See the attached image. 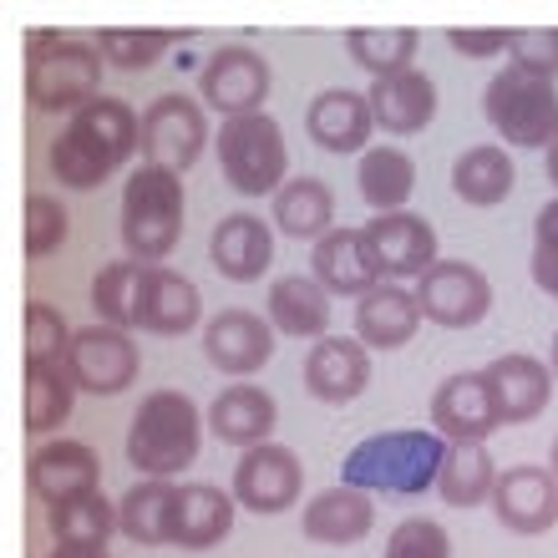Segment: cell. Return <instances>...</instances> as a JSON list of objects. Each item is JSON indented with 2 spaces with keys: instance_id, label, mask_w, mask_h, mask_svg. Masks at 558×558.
<instances>
[{
  "instance_id": "1",
  "label": "cell",
  "mask_w": 558,
  "mask_h": 558,
  "mask_svg": "<svg viewBox=\"0 0 558 558\" xmlns=\"http://www.w3.org/2000/svg\"><path fill=\"white\" fill-rule=\"evenodd\" d=\"M452 441L441 432L422 426H397V432H376L361 437L340 462V483L361 487V493H381V498H422L441 477Z\"/></svg>"
},
{
  "instance_id": "2",
  "label": "cell",
  "mask_w": 558,
  "mask_h": 558,
  "mask_svg": "<svg viewBox=\"0 0 558 558\" xmlns=\"http://www.w3.org/2000/svg\"><path fill=\"white\" fill-rule=\"evenodd\" d=\"M204 447V412L193 407L189 391H147L128 422V468L158 483H173L178 472L193 468Z\"/></svg>"
},
{
  "instance_id": "3",
  "label": "cell",
  "mask_w": 558,
  "mask_h": 558,
  "mask_svg": "<svg viewBox=\"0 0 558 558\" xmlns=\"http://www.w3.org/2000/svg\"><path fill=\"white\" fill-rule=\"evenodd\" d=\"M107 61L97 41L61 36V31H36L26 36V102L36 112H66L76 118L87 102L102 97Z\"/></svg>"
},
{
  "instance_id": "4",
  "label": "cell",
  "mask_w": 558,
  "mask_h": 558,
  "mask_svg": "<svg viewBox=\"0 0 558 558\" xmlns=\"http://www.w3.org/2000/svg\"><path fill=\"white\" fill-rule=\"evenodd\" d=\"M183 239V173L143 162L122 189V250L137 265H162Z\"/></svg>"
},
{
  "instance_id": "5",
  "label": "cell",
  "mask_w": 558,
  "mask_h": 558,
  "mask_svg": "<svg viewBox=\"0 0 558 558\" xmlns=\"http://www.w3.org/2000/svg\"><path fill=\"white\" fill-rule=\"evenodd\" d=\"M483 118L502 147H548L558 143V87L523 66H502L483 92Z\"/></svg>"
},
{
  "instance_id": "6",
  "label": "cell",
  "mask_w": 558,
  "mask_h": 558,
  "mask_svg": "<svg viewBox=\"0 0 558 558\" xmlns=\"http://www.w3.org/2000/svg\"><path fill=\"white\" fill-rule=\"evenodd\" d=\"M219 168L229 178V189L244 193V198H275L284 183H290V147L284 133L269 112H250V118H229L219 128Z\"/></svg>"
},
{
  "instance_id": "7",
  "label": "cell",
  "mask_w": 558,
  "mask_h": 558,
  "mask_svg": "<svg viewBox=\"0 0 558 558\" xmlns=\"http://www.w3.org/2000/svg\"><path fill=\"white\" fill-rule=\"evenodd\" d=\"M208 147V112L183 92H162L143 107V162H158V168H173V173H189L193 162L204 158Z\"/></svg>"
},
{
  "instance_id": "8",
  "label": "cell",
  "mask_w": 558,
  "mask_h": 558,
  "mask_svg": "<svg viewBox=\"0 0 558 558\" xmlns=\"http://www.w3.org/2000/svg\"><path fill=\"white\" fill-rule=\"evenodd\" d=\"M229 493H234L239 508H250L259 518L290 513L294 502H300V493H305V462L284 441H259V447H250V452L239 457Z\"/></svg>"
},
{
  "instance_id": "9",
  "label": "cell",
  "mask_w": 558,
  "mask_h": 558,
  "mask_svg": "<svg viewBox=\"0 0 558 558\" xmlns=\"http://www.w3.org/2000/svg\"><path fill=\"white\" fill-rule=\"evenodd\" d=\"M416 305H422V320L441 330H472L493 310V284L468 259H437L416 279Z\"/></svg>"
},
{
  "instance_id": "10",
  "label": "cell",
  "mask_w": 558,
  "mask_h": 558,
  "mask_svg": "<svg viewBox=\"0 0 558 558\" xmlns=\"http://www.w3.org/2000/svg\"><path fill=\"white\" fill-rule=\"evenodd\" d=\"M269 87H275V72H269V61L254 46H219L204 61V72H198L204 107L223 112V122L259 112L269 102Z\"/></svg>"
},
{
  "instance_id": "11",
  "label": "cell",
  "mask_w": 558,
  "mask_h": 558,
  "mask_svg": "<svg viewBox=\"0 0 558 558\" xmlns=\"http://www.w3.org/2000/svg\"><path fill=\"white\" fill-rule=\"evenodd\" d=\"M66 371H72L76 391H87V397H122V391L137 381L143 355H137V340L128 336V330L87 325V330H76Z\"/></svg>"
},
{
  "instance_id": "12",
  "label": "cell",
  "mask_w": 558,
  "mask_h": 558,
  "mask_svg": "<svg viewBox=\"0 0 558 558\" xmlns=\"http://www.w3.org/2000/svg\"><path fill=\"white\" fill-rule=\"evenodd\" d=\"M371 254V269L386 279V284H401V279H422L426 269L437 265V229L422 219V214H376V219L361 229Z\"/></svg>"
},
{
  "instance_id": "13",
  "label": "cell",
  "mask_w": 558,
  "mask_h": 558,
  "mask_svg": "<svg viewBox=\"0 0 558 558\" xmlns=\"http://www.w3.org/2000/svg\"><path fill=\"white\" fill-rule=\"evenodd\" d=\"M26 483L36 502L61 508V502H76V498H87V493H102V457L76 437L41 441L26 462Z\"/></svg>"
},
{
  "instance_id": "14",
  "label": "cell",
  "mask_w": 558,
  "mask_h": 558,
  "mask_svg": "<svg viewBox=\"0 0 558 558\" xmlns=\"http://www.w3.org/2000/svg\"><path fill=\"white\" fill-rule=\"evenodd\" d=\"M204 355L214 371L244 381V376L269 366V355H275V325L244 305H229L204 325Z\"/></svg>"
},
{
  "instance_id": "15",
  "label": "cell",
  "mask_w": 558,
  "mask_h": 558,
  "mask_svg": "<svg viewBox=\"0 0 558 558\" xmlns=\"http://www.w3.org/2000/svg\"><path fill=\"white\" fill-rule=\"evenodd\" d=\"M493 518L518 538H538L558 523V477L554 468H533L518 462L493 487Z\"/></svg>"
},
{
  "instance_id": "16",
  "label": "cell",
  "mask_w": 558,
  "mask_h": 558,
  "mask_svg": "<svg viewBox=\"0 0 558 558\" xmlns=\"http://www.w3.org/2000/svg\"><path fill=\"white\" fill-rule=\"evenodd\" d=\"M502 426L498 401H493V386H487L483 371H457L437 386L432 397V432L462 447V441H487Z\"/></svg>"
},
{
  "instance_id": "17",
  "label": "cell",
  "mask_w": 558,
  "mask_h": 558,
  "mask_svg": "<svg viewBox=\"0 0 558 558\" xmlns=\"http://www.w3.org/2000/svg\"><path fill=\"white\" fill-rule=\"evenodd\" d=\"M137 330L147 336H183L198 325L204 315V294L193 284L189 275L178 269H162V265H143L137 275Z\"/></svg>"
},
{
  "instance_id": "18",
  "label": "cell",
  "mask_w": 558,
  "mask_h": 558,
  "mask_svg": "<svg viewBox=\"0 0 558 558\" xmlns=\"http://www.w3.org/2000/svg\"><path fill=\"white\" fill-rule=\"evenodd\" d=\"M305 133L320 153H336V158L366 153L371 133H376L371 97L366 92H351V87H325L320 97L305 107Z\"/></svg>"
},
{
  "instance_id": "19",
  "label": "cell",
  "mask_w": 558,
  "mask_h": 558,
  "mask_svg": "<svg viewBox=\"0 0 558 558\" xmlns=\"http://www.w3.org/2000/svg\"><path fill=\"white\" fill-rule=\"evenodd\" d=\"M371 386V351L355 336H325L305 355V391L325 407H351Z\"/></svg>"
},
{
  "instance_id": "20",
  "label": "cell",
  "mask_w": 558,
  "mask_h": 558,
  "mask_svg": "<svg viewBox=\"0 0 558 558\" xmlns=\"http://www.w3.org/2000/svg\"><path fill=\"white\" fill-rule=\"evenodd\" d=\"M487 386H493V401H498L502 426H523L533 416L548 412L554 401V366H544L538 355H498L493 366H483Z\"/></svg>"
},
{
  "instance_id": "21",
  "label": "cell",
  "mask_w": 558,
  "mask_h": 558,
  "mask_svg": "<svg viewBox=\"0 0 558 558\" xmlns=\"http://www.w3.org/2000/svg\"><path fill=\"white\" fill-rule=\"evenodd\" d=\"M208 259L223 279L250 284L275 259V223H265L259 214H223L214 223V239H208Z\"/></svg>"
},
{
  "instance_id": "22",
  "label": "cell",
  "mask_w": 558,
  "mask_h": 558,
  "mask_svg": "<svg viewBox=\"0 0 558 558\" xmlns=\"http://www.w3.org/2000/svg\"><path fill=\"white\" fill-rule=\"evenodd\" d=\"M310 269H315V284H320L330 300H366V294L381 284V275L371 269L361 229H330V234L310 250Z\"/></svg>"
},
{
  "instance_id": "23",
  "label": "cell",
  "mask_w": 558,
  "mask_h": 558,
  "mask_svg": "<svg viewBox=\"0 0 558 558\" xmlns=\"http://www.w3.org/2000/svg\"><path fill=\"white\" fill-rule=\"evenodd\" d=\"M300 529H305L310 544H330V548H351L361 544L371 529H376V502L361 487H325L305 502L300 513Z\"/></svg>"
},
{
  "instance_id": "24",
  "label": "cell",
  "mask_w": 558,
  "mask_h": 558,
  "mask_svg": "<svg viewBox=\"0 0 558 558\" xmlns=\"http://www.w3.org/2000/svg\"><path fill=\"white\" fill-rule=\"evenodd\" d=\"M366 97H371V112H376V128L391 137H412L422 128H432V118H437V82L422 66L371 82Z\"/></svg>"
},
{
  "instance_id": "25",
  "label": "cell",
  "mask_w": 558,
  "mask_h": 558,
  "mask_svg": "<svg viewBox=\"0 0 558 558\" xmlns=\"http://www.w3.org/2000/svg\"><path fill=\"white\" fill-rule=\"evenodd\" d=\"M422 330V305L407 284H376L366 300H355V340L366 351H401Z\"/></svg>"
},
{
  "instance_id": "26",
  "label": "cell",
  "mask_w": 558,
  "mask_h": 558,
  "mask_svg": "<svg viewBox=\"0 0 558 558\" xmlns=\"http://www.w3.org/2000/svg\"><path fill=\"white\" fill-rule=\"evenodd\" d=\"M275 422H279L275 397L254 381L223 386L219 397H214V407H208V432L219 441H229V447H244V452L259 447V441H269Z\"/></svg>"
},
{
  "instance_id": "27",
  "label": "cell",
  "mask_w": 558,
  "mask_h": 558,
  "mask_svg": "<svg viewBox=\"0 0 558 558\" xmlns=\"http://www.w3.org/2000/svg\"><path fill=\"white\" fill-rule=\"evenodd\" d=\"M178 487L183 483H158V477H143L122 493L118 502V529L122 538H133L143 548H162L178 538Z\"/></svg>"
},
{
  "instance_id": "28",
  "label": "cell",
  "mask_w": 558,
  "mask_h": 558,
  "mask_svg": "<svg viewBox=\"0 0 558 558\" xmlns=\"http://www.w3.org/2000/svg\"><path fill=\"white\" fill-rule=\"evenodd\" d=\"M265 320L275 325V336L325 340V330H330V294L315 284V275H284L269 284Z\"/></svg>"
},
{
  "instance_id": "29",
  "label": "cell",
  "mask_w": 558,
  "mask_h": 558,
  "mask_svg": "<svg viewBox=\"0 0 558 558\" xmlns=\"http://www.w3.org/2000/svg\"><path fill=\"white\" fill-rule=\"evenodd\" d=\"M269 214H275L279 234L300 239V244H320V239L336 229V193H330L325 178L300 173V178H290V183L275 193Z\"/></svg>"
},
{
  "instance_id": "30",
  "label": "cell",
  "mask_w": 558,
  "mask_h": 558,
  "mask_svg": "<svg viewBox=\"0 0 558 558\" xmlns=\"http://www.w3.org/2000/svg\"><path fill=\"white\" fill-rule=\"evenodd\" d=\"M234 493H223L214 483H183L178 487V548L204 554V548L223 544L234 533Z\"/></svg>"
},
{
  "instance_id": "31",
  "label": "cell",
  "mask_w": 558,
  "mask_h": 558,
  "mask_svg": "<svg viewBox=\"0 0 558 558\" xmlns=\"http://www.w3.org/2000/svg\"><path fill=\"white\" fill-rule=\"evenodd\" d=\"M76 137H87L97 153H107V158L128 162L137 153V143H143V112H137L133 102H122V97H97V102H87L82 112H76L72 122H66Z\"/></svg>"
},
{
  "instance_id": "32",
  "label": "cell",
  "mask_w": 558,
  "mask_h": 558,
  "mask_svg": "<svg viewBox=\"0 0 558 558\" xmlns=\"http://www.w3.org/2000/svg\"><path fill=\"white\" fill-rule=\"evenodd\" d=\"M513 183H518L513 158L498 143H477L452 162V193L472 208H498L513 193Z\"/></svg>"
},
{
  "instance_id": "33",
  "label": "cell",
  "mask_w": 558,
  "mask_h": 558,
  "mask_svg": "<svg viewBox=\"0 0 558 558\" xmlns=\"http://www.w3.org/2000/svg\"><path fill=\"white\" fill-rule=\"evenodd\" d=\"M355 189L371 214H407V198L416 193V162L401 147H366L355 168Z\"/></svg>"
},
{
  "instance_id": "34",
  "label": "cell",
  "mask_w": 558,
  "mask_h": 558,
  "mask_svg": "<svg viewBox=\"0 0 558 558\" xmlns=\"http://www.w3.org/2000/svg\"><path fill=\"white\" fill-rule=\"evenodd\" d=\"M498 477L502 472L493 462V452H487V441H462V447H447L437 493L447 508H483V502H493Z\"/></svg>"
},
{
  "instance_id": "35",
  "label": "cell",
  "mask_w": 558,
  "mask_h": 558,
  "mask_svg": "<svg viewBox=\"0 0 558 558\" xmlns=\"http://www.w3.org/2000/svg\"><path fill=\"white\" fill-rule=\"evenodd\" d=\"M76 381L66 366L51 361H26V432L31 437H51L72 422Z\"/></svg>"
},
{
  "instance_id": "36",
  "label": "cell",
  "mask_w": 558,
  "mask_h": 558,
  "mask_svg": "<svg viewBox=\"0 0 558 558\" xmlns=\"http://www.w3.org/2000/svg\"><path fill=\"white\" fill-rule=\"evenodd\" d=\"M416 36L412 26H381V31H345V51L361 72H371V82H381V76H397V72H412L416 66Z\"/></svg>"
},
{
  "instance_id": "37",
  "label": "cell",
  "mask_w": 558,
  "mask_h": 558,
  "mask_svg": "<svg viewBox=\"0 0 558 558\" xmlns=\"http://www.w3.org/2000/svg\"><path fill=\"white\" fill-rule=\"evenodd\" d=\"M51 533H57V544H66V548H97V554H107V538L122 533L118 502H107L102 493L61 502V508H51Z\"/></svg>"
},
{
  "instance_id": "38",
  "label": "cell",
  "mask_w": 558,
  "mask_h": 558,
  "mask_svg": "<svg viewBox=\"0 0 558 558\" xmlns=\"http://www.w3.org/2000/svg\"><path fill=\"white\" fill-rule=\"evenodd\" d=\"M46 168H51V178H57L61 189H76V193L102 189L107 178L118 173V162L107 158V153H97L87 137H76L72 128H61V137L46 153Z\"/></svg>"
},
{
  "instance_id": "39",
  "label": "cell",
  "mask_w": 558,
  "mask_h": 558,
  "mask_svg": "<svg viewBox=\"0 0 558 558\" xmlns=\"http://www.w3.org/2000/svg\"><path fill=\"white\" fill-rule=\"evenodd\" d=\"M137 275L143 265L137 259H112V265L97 269L92 279V310H97V320L112 325V330H137Z\"/></svg>"
},
{
  "instance_id": "40",
  "label": "cell",
  "mask_w": 558,
  "mask_h": 558,
  "mask_svg": "<svg viewBox=\"0 0 558 558\" xmlns=\"http://www.w3.org/2000/svg\"><path fill=\"white\" fill-rule=\"evenodd\" d=\"M168 46H178L173 31H97V51L118 72H153Z\"/></svg>"
},
{
  "instance_id": "41",
  "label": "cell",
  "mask_w": 558,
  "mask_h": 558,
  "mask_svg": "<svg viewBox=\"0 0 558 558\" xmlns=\"http://www.w3.org/2000/svg\"><path fill=\"white\" fill-rule=\"evenodd\" d=\"M72 340H76V330L66 325V315H61L57 305L31 300V305H26V361H51V366H66Z\"/></svg>"
},
{
  "instance_id": "42",
  "label": "cell",
  "mask_w": 558,
  "mask_h": 558,
  "mask_svg": "<svg viewBox=\"0 0 558 558\" xmlns=\"http://www.w3.org/2000/svg\"><path fill=\"white\" fill-rule=\"evenodd\" d=\"M72 234V214L51 198V193H31L26 198V254L31 259H51Z\"/></svg>"
},
{
  "instance_id": "43",
  "label": "cell",
  "mask_w": 558,
  "mask_h": 558,
  "mask_svg": "<svg viewBox=\"0 0 558 558\" xmlns=\"http://www.w3.org/2000/svg\"><path fill=\"white\" fill-rule=\"evenodd\" d=\"M381 558H452V533L432 518H407L391 529Z\"/></svg>"
},
{
  "instance_id": "44",
  "label": "cell",
  "mask_w": 558,
  "mask_h": 558,
  "mask_svg": "<svg viewBox=\"0 0 558 558\" xmlns=\"http://www.w3.org/2000/svg\"><path fill=\"white\" fill-rule=\"evenodd\" d=\"M508 66H523L533 76H558V26L544 31H518L513 36V51H508Z\"/></svg>"
},
{
  "instance_id": "45",
  "label": "cell",
  "mask_w": 558,
  "mask_h": 558,
  "mask_svg": "<svg viewBox=\"0 0 558 558\" xmlns=\"http://www.w3.org/2000/svg\"><path fill=\"white\" fill-rule=\"evenodd\" d=\"M513 36L518 31H468L462 26V31H447V46L472 61H493V57H502V51H513Z\"/></svg>"
},
{
  "instance_id": "46",
  "label": "cell",
  "mask_w": 558,
  "mask_h": 558,
  "mask_svg": "<svg viewBox=\"0 0 558 558\" xmlns=\"http://www.w3.org/2000/svg\"><path fill=\"white\" fill-rule=\"evenodd\" d=\"M533 250L538 254H558V193L538 208V219H533Z\"/></svg>"
},
{
  "instance_id": "47",
  "label": "cell",
  "mask_w": 558,
  "mask_h": 558,
  "mask_svg": "<svg viewBox=\"0 0 558 558\" xmlns=\"http://www.w3.org/2000/svg\"><path fill=\"white\" fill-rule=\"evenodd\" d=\"M46 558H107V554H97V548H66V544H57Z\"/></svg>"
},
{
  "instance_id": "48",
  "label": "cell",
  "mask_w": 558,
  "mask_h": 558,
  "mask_svg": "<svg viewBox=\"0 0 558 558\" xmlns=\"http://www.w3.org/2000/svg\"><path fill=\"white\" fill-rule=\"evenodd\" d=\"M548 183H554V189H558V143L548 147Z\"/></svg>"
},
{
  "instance_id": "49",
  "label": "cell",
  "mask_w": 558,
  "mask_h": 558,
  "mask_svg": "<svg viewBox=\"0 0 558 558\" xmlns=\"http://www.w3.org/2000/svg\"><path fill=\"white\" fill-rule=\"evenodd\" d=\"M548 366H554V376H558V336H554V345H548Z\"/></svg>"
},
{
  "instance_id": "50",
  "label": "cell",
  "mask_w": 558,
  "mask_h": 558,
  "mask_svg": "<svg viewBox=\"0 0 558 558\" xmlns=\"http://www.w3.org/2000/svg\"><path fill=\"white\" fill-rule=\"evenodd\" d=\"M548 468H554V477H558V437H554V457H548Z\"/></svg>"
}]
</instances>
